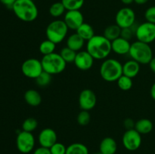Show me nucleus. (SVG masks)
Returning a JSON list of instances; mask_svg holds the SVG:
<instances>
[{"label":"nucleus","instance_id":"f257e3e1","mask_svg":"<svg viewBox=\"0 0 155 154\" xmlns=\"http://www.w3.org/2000/svg\"><path fill=\"white\" fill-rule=\"evenodd\" d=\"M86 51L95 60H105L112 51L111 42L102 35H95L87 41Z\"/></svg>","mask_w":155,"mask_h":154},{"label":"nucleus","instance_id":"f03ea898","mask_svg":"<svg viewBox=\"0 0 155 154\" xmlns=\"http://www.w3.org/2000/svg\"><path fill=\"white\" fill-rule=\"evenodd\" d=\"M12 9L15 16L24 22H33L39 14L37 6L33 0H17Z\"/></svg>","mask_w":155,"mask_h":154},{"label":"nucleus","instance_id":"7ed1b4c3","mask_svg":"<svg viewBox=\"0 0 155 154\" xmlns=\"http://www.w3.org/2000/svg\"><path fill=\"white\" fill-rule=\"evenodd\" d=\"M100 75L106 82H113L123 75V64L114 58L105 59L99 69Z\"/></svg>","mask_w":155,"mask_h":154},{"label":"nucleus","instance_id":"20e7f679","mask_svg":"<svg viewBox=\"0 0 155 154\" xmlns=\"http://www.w3.org/2000/svg\"><path fill=\"white\" fill-rule=\"evenodd\" d=\"M129 54L133 60L140 64H149L154 57L152 49L149 44L144 43L138 40L131 44Z\"/></svg>","mask_w":155,"mask_h":154},{"label":"nucleus","instance_id":"39448f33","mask_svg":"<svg viewBox=\"0 0 155 154\" xmlns=\"http://www.w3.org/2000/svg\"><path fill=\"white\" fill-rule=\"evenodd\" d=\"M43 71L52 75L61 73L66 69L67 63L64 60L59 53H52V54L45 55L41 60Z\"/></svg>","mask_w":155,"mask_h":154},{"label":"nucleus","instance_id":"423d86ee","mask_svg":"<svg viewBox=\"0 0 155 154\" xmlns=\"http://www.w3.org/2000/svg\"><path fill=\"white\" fill-rule=\"evenodd\" d=\"M68 27L62 20H54L46 27L45 35L48 40L57 44L64 40L68 33Z\"/></svg>","mask_w":155,"mask_h":154},{"label":"nucleus","instance_id":"0eeeda50","mask_svg":"<svg viewBox=\"0 0 155 154\" xmlns=\"http://www.w3.org/2000/svg\"><path fill=\"white\" fill-rule=\"evenodd\" d=\"M135 36L138 41L150 44L155 40V24L145 21L139 24Z\"/></svg>","mask_w":155,"mask_h":154},{"label":"nucleus","instance_id":"6e6552de","mask_svg":"<svg viewBox=\"0 0 155 154\" xmlns=\"http://www.w3.org/2000/svg\"><path fill=\"white\" fill-rule=\"evenodd\" d=\"M35 137L31 132L21 131L18 133L16 138V146L21 153L27 154L32 152L35 146Z\"/></svg>","mask_w":155,"mask_h":154},{"label":"nucleus","instance_id":"1a4fd4ad","mask_svg":"<svg viewBox=\"0 0 155 154\" xmlns=\"http://www.w3.org/2000/svg\"><path fill=\"white\" fill-rule=\"evenodd\" d=\"M21 72L27 78L36 79L43 72L41 60L36 58L27 59L21 65Z\"/></svg>","mask_w":155,"mask_h":154},{"label":"nucleus","instance_id":"9d476101","mask_svg":"<svg viewBox=\"0 0 155 154\" xmlns=\"http://www.w3.org/2000/svg\"><path fill=\"white\" fill-rule=\"evenodd\" d=\"M115 22L121 29L131 27L136 24V13L131 8H122L117 12Z\"/></svg>","mask_w":155,"mask_h":154},{"label":"nucleus","instance_id":"9b49d317","mask_svg":"<svg viewBox=\"0 0 155 154\" xmlns=\"http://www.w3.org/2000/svg\"><path fill=\"white\" fill-rule=\"evenodd\" d=\"M122 143L127 150H137L142 144V134L135 128L127 130L123 135Z\"/></svg>","mask_w":155,"mask_h":154},{"label":"nucleus","instance_id":"f8f14e48","mask_svg":"<svg viewBox=\"0 0 155 154\" xmlns=\"http://www.w3.org/2000/svg\"><path fill=\"white\" fill-rule=\"evenodd\" d=\"M78 103L82 110H92L97 104V97L95 92L89 88L83 89L79 95Z\"/></svg>","mask_w":155,"mask_h":154},{"label":"nucleus","instance_id":"ddd939ff","mask_svg":"<svg viewBox=\"0 0 155 154\" xmlns=\"http://www.w3.org/2000/svg\"><path fill=\"white\" fill-rule=\"evenodd\" d=\"M63 21L69 30H77L84 23V17L80 10L67 11Z\"/></svg>","mask_w":155,"mask_h":154},{"label":"nucleus","instance_id":"4468645a","mask_svg":"<svg viewBox=\"0 0 155 154\" xmlns=\"http://www.w3.org/2000/svg\"><path fill=\"white\" fill-rule=\"evenodd\" d=\"M58 140V135L54 129L46 128L42 129L38 135V142L40 146L48 148L56 143Z\"/></svg>","mask_w":155,"mask_h":154},{"label":"nucleus","instance_id":"2eb2a0df","mask_svg":"<svg viewBox=\"0 0 155 154\" xmlns=\"http://www.w3.org/2000/svg\"><path fill=\"white\" fill-rule=\"evenodd\" d=\"M95 59L87 51H80L77 53L74 63L76 67L83 71H86L92 67Z\"/></svg>","mask_w":155,"mask_h":154},{"label":"nucleus","instance_id":"dca6fc26","mask_svg":"<svg viewBox=\"0 0 155 154\" xmlns=\"http://www.w3.org/2000/svg\"><path fill=\"white\" fill-rule=\"evenodd\" d=\"M131 43L130 41L119 37L111 42L112 51L118 55H126L130 53Z\"/></svg>","mask_w":155,"mask_h":154},{"label":"nucleus","instance_id":"f3484780","mask_svg":"<svg viewBox=\"0 0 155 154\" xmlns=\"http://www.w3.org/2000/svg\"><path fill=\"white\" fill-rule=\"evenodd\" d=\"M117 149V142L113 137H106L101 141L99 152L102 154H115Z\"/></svg>","mask_w":155,"mask_h":154},{"label":"nucleus","instance_id":"a211bd4d","mask_svg":"<svg viewBox=\"0 0 155 154\" xmlns=\"http://www.w3.org/2000/svg\"><path fill=\"white\" fill-rule=\"evenodd\" d=\"M140 71V63L136 60H127L123 64V75H125L130 78L133 79L137 76Z\"/></svg>","mask_w":155,"mask_h":154},{"label":"nucleus","instance_id":"6ab92c4d","mask_svg":"<svg viewBox=\"0 0 155 154\" xmlns=\"http://www.w3.org/2000/svg\"><path fill=\"white\" fill-rule=\"evenodd\" d=\"M85 42L86 41L83 38L80 37L77 33H75L68 36L66 41V44L67 47L74 50L76 52H78V51H81L82 48H83Z\"/></svg>","mask_w":155,"mask_h":154},{"label":"nucleus","instance_id":"aec40b11","mask_svg":"<svg viewBox=\"0 0 155 154\" xmlns=\"http://www.w3.org/2000/svg\"><path fill=\"white\" fill-rule=\"evenodd\" d=\"M24 101L31 107H37L42 103V96L39 91L34 89H29L24 93Z\"/></svg>","mask_w":155,"mask_h":154},{"label":"nucleus","instance_id":"412c9836","mask_svg":"<svg viewBox=\"0 0 155 154\" xmlns=\"http://www.w3.org/2000/svg\"><path fill=\"white\" fill-rule=\"evenodd\" d=\"M154 125L153 122L148 119H141L135 123V129L141 134H149L152 131Z\"/></svg>","mask_w":155,"mask_h":154},{"label":"nucleus","instance_id":"4be33fe9","mask_svg":"<svg viewBox=\"0 0 155 154\" xmlns=\"http://www.w3.org/2000/svg\"><path fill=\"white\" fill-rule=\"evenodd\" d=\"M76 31H77V34L86 42L95 36V31H94L93 27L90 24L85 22Z\"/></svg>","mask_w":155,"mask_h":154},{"label":"nucleus","instance_id":"5701e85b","mask_svg":"<svg viewBox=\"0 0 155 154\" xmlns=\"http://www.w3.org/2000/svg\"><path fill=\"white\" fill-rule=\"evenodd\" d=\"M121 30L122 29L117 24H111V25L107 26L104 29L103 36L107 38L110 42H112V41L115 40L117 38L120 37Z\"/></svg>","mask_w":155,"mask_h":154},{"label":"nucleus","instance_id":"b1692460","mask_svg":"<svg viewBox=\"0 0 155 154\" xmlns=\"http://www.w3.org/2000/svg\"><path fill=\"white\" fill-rule=\"evenodd\" d=\"M66 154H89V149L83 143H74L67 146Z\"/></svg>","mask_w":155,"mask_h":154},{"label":"nucleus","instance_id":"393cba45","mask_svg":"<svg viewBox=\"0 0 155 154\" xmlns=\"http://www.w3.org/2000/svg\"><path fill=\"white\" fill-rule=\"evenodd\" d=\"M56 48V44L48 40V39L42 41L39 46V51L43 56L52 54L54 52Z\"/></svg>","mask_w":155,"mask_h":154},{"label":"nucleus","instance_id":"a878e982","mask_svg":"<svg viewBox=\"0 0 155 154\" xmlns=\"http://www.w3.org/2000/svg\"><path fill=\"white\" fill-rule=\"evenodd\" d=\"M66 11V8L61 2H57L53 3L49 8L50 15L55 18L62 16L64 14H65Z\"/></svg>","mask_w":155,"mask_h":154},{"label":"nucleus","instance_id":"bb28decb","mask_svg":"<svg viewBox=\"0 0 155 154\" xmlns=\"http://www.w3.org/2000/svg\"><path fill=\"white\" fill-rule=\"evenodd\" d=\"M117 84L118 88L122 91H130L133 88V79L125 75H122L117 80Z\"/></svg>","mask_w":155,"mask_h":154},{"label":"nucleus","instance_id":"cd10ccee","mask_svg":"<svg viewBox=\"0 0 155 154\" xmlns=\"http://www.w3.org/2000/svg\"><path fill=\"white\" fill-rule=\"evenodd\" d=\"M67 11L80 10L84 5L85 0H61Z\"/></svg>","mask_w":155,"mask_h":154},{"label":"nucleus","instance_id":"c85d7f7f","mask_svg":"<svg viewBox=\"0 0 155 154\" xmlns=\"http://www.w3.org/2000/svg\"><path fill=\"white\" fill-rule=\"evenodd\" d=\"M77 53L76 51H74V50L71 49L68 47H64V48H62L60 51V55L61 56L62 58L64 59L65 62L67 63H74V60L76 58V55H77Z\"/></svg>","mask_w":155,"mask_h":154},{"label":"nucleus","instance_id":"c756f323","mask_svg":"<svg viewBox=\"0 0 155 154\" xmlns=\"http://www.w3.org/2000/svg\"><path fill=\"white\" fill-rule=\"evenodd\" d=\"M38 121L33 117H29L26 119L22 123V130L27 132H33L37 128Z\"/></svg>","mask_w":155,"mask_h":154},{"label":"nucleus","instance_id":"7c9ffc66","mask_svg":"<svg viewBox=\"0 0 155 154\" xmlns=\"http://www.w3.org/2000/svg\"><path fill=\"white\" fill-rule=\"evenodd\" d=\"M35 80H36V82L38 86H39V87H46L51 83V75L43 71Z\"/></svg>","mask_w":155,"mask_h":154},{"label":"nucleus","instance_id":"2f4dec72","mask_svg":"<svg viewBox=\"0 0 155 154\" xmlns=\"http://www.w3.org/2000/svg\"><path fill=\"white\" fill-rule=\"evenodd\" d=\"M77 120L79 125L81 126H86L89 125L91 121V115L89 111L81 110V111L77 115Z\"/></svg>","mask_w":155,"mask_h":154},{"label":"nucleus","instance_id":"473e14b6","mask_svg":"<svg viewBox=\"0 0 155 154\" xmlns=\"http://www.w3.org/2000/svg\"><path fill=\"white\" fill-rule=\"evenodd\" d=\"M51 154H66L67 147L64 144L60 142H56L49 148Z\"/></svg>","mask_w":155,"mask_h":154},{"label":"nucleus","instance_id":"72a5a7b5","mask_svg":"<svg viewBox=\"0 0 155 154\" xmlns=\"http://www.w3.org/2000/svg\"><path fill=\"white\" fill-rule=\"evenodd\" d=\"M145 18L148 22L155 24V5L147 8L145 12Z\"/></svg>","mask_w":155,"mask_h":154},{"label":"nucleus","instance_id":"f704fd0d","mask_svg":"<svg viewBox=\"0 0 155 154\" xmlns=\"http://www.w3.org/2000/svg\"><path fill=\"white\" fill-rule=\"evenodd\" d=\"M135 36V32L131 27H128V28H123L121 30V34L120 37L124 38V39H127V40L130 41L132 38Z\"/></svg>","mask_w":155,"mask_h":154},{"label":"nucleus","instance_id":"c9c22d12","mask_svg":"<svg viewBox=\"0 0 155 154\" xmlns=\"http://www.w3.org/2000/svg\"><path fill=\"white\" fill-rule=\"evenodd\" d=\"M135 123L133 119H126L124 122V125L127 130L133 129L135 128Z\"/></svg>","mask_w":155,"mask_h":154},{"label":"nucleus","instance_id":"e433bc0d","mask_svg":"<svg viewBox=\"0 0 155 154\" xmlns=\"http://www.w3.org/2000/svg\"><path fill=\"white\" fill-rule=\"evenodd\" d=\"M33 154H51L50 152V149L48 148L42 147V146H39V147L36 148L34 151H33Z\"/></svg>","mask_w":155,"mask_h":154},{"label":"nucleus","instance_id":"4c0bfd02","mask_svg":"<svg viewBox=\"0 0 155 154\" xmlns=\"http://www.w3.org/2000/svg\"><path fill=\"white\" fill-rule=\"evenodd\" d=\"M16 1L17 0H0V2L2 5H4L5 6H6V7L12 8L14 4H15Z\"/></svg>","mask_w":155,"mask_h":154},{"label":"nucleus","instance_id":"58836bf2","mask_svg":"<svg viewBox=\"0 0 155 154\" xmlns=\"http://www.w3.org/2000/svg\"><path fill=\"white\" fill-rule=\"evenodd\" d=\"M149 67L151 69V70L154 73H155V57L152 58V60H151V62L149 63Z\"/></svg>","mask_w":155,"mask_h":154},{"label":"nucleus","instance_id":"ea45409f","mask_svg":"<svg viewBox=\"0 0 155 154\" xmlns=\"http://www.w3.org/2000/svg\"><path fill=\"white\" fill-rule=\"evenodd\" d=\"M150 95H151V98L155 101V82L151 86V90H150Z\"/></svg>","mask_w":155,"mask_h":154},{"label":"nucleus","instance_id":"a19ab883","mask_svg":"<svg viewBox=\"0 0 155 154\" xmlns=\"http://www.w3.org/2000/svg\"><path fill=\"white\" fill-rule=\"evenodd\" d=\"M149 0H134V2L136 4L139 5H142L146 4Z\"/></svg>","mask_w":155,"mask_h":154},{"label":"nucleus","instance_id":"79ce46f5","mask_svg":"<svg viewBox=\"0 0 155 154\" xmlns=\"http://www.w3.org/2000/svg\"><path fill=\"white\" fill-rule=\"evenodd\" d=\"M122 3H124V5H131L132 3L134 2V0H121Z\"/></svg>","mask_w":155,"mask_h":154},{"label":"nucleus","instance_id":"37998d69","mask_svg":"<svg viewBox=\"0 0 155 154\" xmlns=\"http://www.w3.org/2000/svg\"><path fill=\"white\" fill-rule=\"evenodd\" d=\"M94 154H102V153H101V152H97V153H94Z\"/></svg>","mask_w":155,"mask_h":154},{"label":"nucleus","instance_id":"c03bdc74","mask_svg":"<svg viewBox=\"0 0 155 154\" xmlns=\"http://www.w3.org/2000/svg\"><path fill=\"white\" fill-rule=\"evenodd\" d=\"M115 154H116V153H115Z\"/></svg>","mask_w":155,"mask_h":154}]
</instances>
